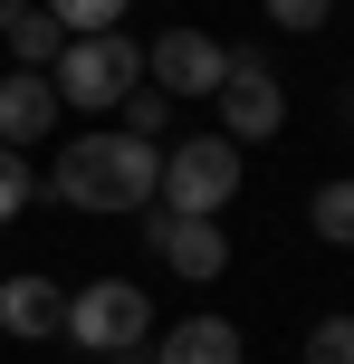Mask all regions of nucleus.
<instances>
[{"label": "nucleus", "mask_w": 354, "mask_h": 364, "mask_svg": "<svg viewBox=\"0 0 354 364\" xmlns=\"http://www.w3.org/2000/svg\"><path fill=\"white\" fill-rule=\"evenodd\" d=\"M48 182H57L67 211L125 220V211H144L153 182H163V144H144V134H67L57 164H48Z\"/></svg>", "instance_id": "obj_1"}, {"label": "nucleus", "mask_w": 354, "mask_h": 364, "mask_svg": "<svg viewBox=\"0 0 354 364\" xmlns=\"http://www.w3.org/2000/svg\"><path fill=\"white\" fill-rule=\"evenodd\" d=\"M19 211H29V154H10V144H0V230H10Z\"/></svg>", "instance_id": "obj_16"}, {"label": "nucleus", "mask_w": 354, "mask_h": 364, "mask_svg": "<svg viewBox=\"0 0 354 364\" xmlns=\"http://www.w3.org/2000/svg\"><path fill=\"white\" fill-rule=\"evenodd\" d=\"M306 364H354V316H316L306 326Z\"/></svg>", "instance_id": "obj_14"}, {"label": "nucleus", "mask_w": 354, "mask_h": 364, "mask_svg": "<svg viewBox=\"0 0 354 364\" xmlns=\"http://www.w3.org/2000/svg\"><path fill=\"white\" fill-rule=\"evenodd\" d=\"M163 125H172V96H163V87H134V96H125V134H144V144H153Z\"/></svg>", "instance_id": "obj_15"}, {"label": "nucleus", "mask_w": 354, "mask_h": 364, "mask_svg": "<svg viewBox=\"0 0 354 364\" xmlns=\"http://www.w3.org/2000/svg\"><path fill=\"white\" fill-rule=\"evenodd\" d=\"M306 230L354 250V182H316V201H306Z\"/></svg>", "instance_id": "obj_12"}, {"label": "nucleus", "mask_w": 354, "mask_h": 364, "mask_svg": "<svg viewBox=\"0 0 354 364\" xmlns=\"http://www.w3.org/2000/svg\"><path fill=\"white\" fill-rule=\"evenodd\" d=\"M230 192H240V144L230 134H182V144H163V182H153V201L163 211H230Z\"/></svg>", "instance_id": "obj_4"}, {"label": "nucleus", "mask_w": 354, "mask_h": 364, "mask_svg": "<svg viewBox=\"0 0 354 364\" xmlns=\"http://www.w3.org/2000/svg\"><path fill=\"white\" fill-rule=\"evenodd\" d=\"M0 326L10 336H57L67 326V288H48V278H0Z\"/></svg>", "instance_id": "obj_10"}, {"label": "nucleus", "mask_w": 354, "mask_h": 364, "mask_svg": "<svg viewBox=\"0 0 354 364\" xmlns=\"http://www.w3.org/2000/svg\"><path fill=\"white\" fill-rule=\"evenodd\" d=\"M38 10H48L67 38H96V29H115V19H125V0H38Z\"/></svg>", "instance_id": "obj_13"}, {"label": "nucleus", "mask_w": 354, "mask_h": 364, "mask_svg": "<svg viewBox=\"0 0 354 364\" xmlns=\"http://www.w3.org/2000/svg\"><path fill=\"white\" fill-rule=\"evenodd\" d=\"M48 87H57V106L106 115V106H125V96L144 87V48H134V38H115V29L67 38V48H57V68H48Z\"/></svg>", "instance_id": "obj_2"}, {"label": "nucleus", "mask_w": 354, "mask_h": 364, "mask_svg": "<svg viewBox=\"0 0 354 364\" xmlns=\"http://www.w3.org/2000/svg\"><path fill=\"white\" fill-rule=\"evenodd\" d=\"M57 115H67V106H57V87H48V77H29V68H10V77H0V144H10V154L48 144V134H57Z\"/></svg>", "instance_id": "obj_8"}, {"label": "nucleus", "mask_w": 354, "mask_h": 364, "mask_svg": "<svg viewBox=\"0 0 354 364\" xmlns=\"http://www.w3.org/2000/svg\"><path fill=\"white\" fill-rule=\"evenodd\" d=\"M106 364H144V355H106Z\"/></svg>", "instance_id": "obj_19"}, {"label": "nucleus", "mask_w": 354, "mask_h": 364, "mask_svg": "<svg viewBox=\"0 0 354 364\" xmlns=\"http://www.w3.org/2000/svg\"><path fill=\"white\" fill-rule=\"evenodd\" d=\"M67 346L87 355H134L153 336V288H134V278H87V288H67Z\"/></svg>", "instance_id": "obj_3"}, {"label": "nucleus", "mask_w": 354, "mask_h": 364, "mask_svg": "<svg viewBox=\"0 0 354 364\" xmlns=\"http://www.w3.org/2000/svg\"><path fill=\"white\" fill-rule=\"evenodd\" d=\"M134 220H144V240L163 250L172 278H201V288H211V278L230 269V230H221L211 211H163V201H144Z\"/></svg>", "instance_id": "obj_6"}, {"label": "nucleus", "mask_w": 354, "mask_h": 364, "mask_svg": "<svg viewBox=\"0 0 354 364\" xmlns=\"http://www.w3.org/2000/svg\"><path fill=\"white\" fill-rule=\"evenodd\" d=\"M0 38H10V58H19L29 77H48V68H57V48H67V29H57V19L38 10V0H29V10H19V19H10Z\"/></svg>", "instance_id": "obj_11"}, {"label": "nucleus", "mask_w": 354, "mask_h": 364, "mask_svg": "<svg viewBox=\"0 0 354 364\" xmlns=\"http://www.w3.org/2000/svg\"><path fill=\"white\" fill-rule=\"evenodd\" d=\"M19 10H29V0H0V29H10V19H19Z\"/></svg>", "instance_id": "obj_18"}, {"label": "nucleus", "mask_w": 354, "mask_h": 364, "mask_svg": "<svg viewBox=\"0 0 354 364\" xmlns=\"http://www.w3.org/2000/svg\"><path fill=\"white\" fill-rule=\"evenodd\" d=\"M144 364H240V326L230 316H182V326L153 336Z\"/></svg>", "instance_id": "obj_9"}, {"label": "nucleus", "mask_w": 354, "mask_h": 364, "mask_svg": "<svg viewBox=\"0 0 354 364\" xmlns=\"http://www.w3.org/2000/svg\"><path fill=\"white\" fill-rule=\"evenodd\" d=\"M268 19H278V29H326V19H336V0H268Z\"/></svg>", "instance_id": "obj_17"}, {"label": "nucleus", "mask_w": 354, "mask_h": 364, "mask_svg": "<svg viewBox=\"0 0 354 364\" xmlns=\"http://www.w3.org/2000/svg\"><path fill=\"white\" fill-rule=\"evenodd\" d=\"M144 77H153L163 96H221V77H230V48H221L211 29H163V38L144 48Z\"/></svg>", "instance_id": "obj_7"}, {"label": "nucleus", "mask_w": 354, "mask_h": 364, "mask_svg": "<svg viewBox=\"0 0 354 364\" xmlns=\"http://www.w3.org/2000/svg\"><path fill=\"white\" fill-rule=\"evenodd\" d=\"M287 125V87H278V68H268L259 48H230V77H221V134L230 144H268V134Z\"/></svg>", "instance_id": "obj_5"}]
</instances>
